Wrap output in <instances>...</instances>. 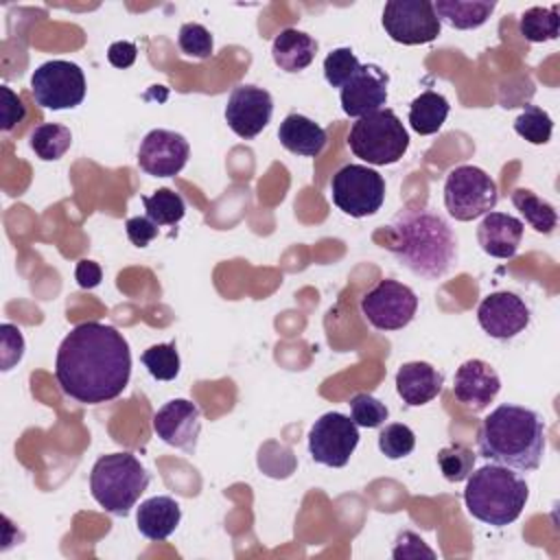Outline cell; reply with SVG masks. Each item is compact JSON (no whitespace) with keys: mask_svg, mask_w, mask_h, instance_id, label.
<instances>
[{"mask_svg":"<svg viewBox=\"0 0 560 560\" xmlns=\"http://www.w3.org/2000/svg\"><path fill=\"white\" fill-rule=\"evenodd\" d=\"M359 59L352 48H335L324 59V79L332 88H343L346 81L359 70Z\"/></svg>","mask_w":560,"mask_h":560,"instance_id":"obj_35","label":"cell"},{"mask_svg":"<svg viewBox=\"0 0 560 560\" xmlns=\"http://www.w3.org/2000/svg\"><path fill=\"white\" fill-rule=\"evenodd\" d=\"M348 147L368 164H396L409 149V133L396 112L383 107L357 118L348 133Z\"/></svg>","mask_w":560,"mask_h":560,"instance_id":"obj_6","label":"cell"},{"mask_svg":"<svg viewBox=\"0 0 560 560\" xmlns=\"http://www.w3.org/2000/svg\"><path fill=\"white\" fill-rule=\"evenodd\" d=\"M317 48V42L308 33L298 28H284L273 37L271 57L280 70L300 72L313 63Z\"/></svg>","mask_w":560,"mask_h":560,"instance_id":"obj_23","label":"cell"},{"mask_svg":"<svg viewBox=\"0 0 560 560\" xmlns=\"http://www.w3.org/2000/svg\"><path fill=\"white\" fill-rule=\"evenodd\" d=\"M529 499L523 477L501 464H486L468 475L464 505L468 514L486 525L505 527L514 523Z\"/></svg>","mask_w":560,"mask_h":560,"instance_id":"obj_4","label":"cell"},{"mask_svg":"<svg viewBox=\"0 0 560 560\" xmlns=\"http://www.w3.org/2000/svg\"><path fill=\"white\" fill-rule=\"evenodd\" d=\"M55 378L61 392L77 402L101 405L114 400L131 378L127 339L109 324H77L59 343Z\"/></svg>","mask_w":560,"mask_h":560,"instance_id":"obj_1","label":"cell"},{"mask_svg":"<svg viewBox=\"0 0 560 560\" xmlns=\"http://www.w3.org/2000/svg\"><path fill=\"white\" fill-rule=\"evenodd\" d=\"M182 521V508L171 497H151L136 512L138 532L149 540H166Z\"/></svg>","mask_w":560,"mask_h":560,"instance_id":"obj_22","label":"cell"},{"mask_svg":"<svg viewBox=\"0 0 560 560\" xmlns=\"http://www.w3.org/2000/svg\"><path fill=\"white\" fill-rule=\"evenodd\" d=\"M392 556L396 560H405V558H420V556H427V558H435V551L429 549L424 545V540L420 536H416L413 532H400L396 536V545L392 549Z\"/></svg>","mask_w":560,"mask_h":560,"instance_id":"obj_38","label":"cell"},{"mask_svg":"<svg viewBox=\"0 0 560 560\" xmlns=\"http://www.w3.org/2000/svg\"><path fill=\"white\" fill-rule=\"evenodd\" d=\"M0 92H2V131H11L18 122L24 120L26 107L9 85H2Z\"/></svg>","mask_w":560,"mask_h":560,"instance_id":"obj_39","label":"cell"},{"mask_svg":"<svg viewBox=\"0 0 560 560\" xmlns=\"http://www.w3.org/2000/svg\"><path fill=\"white\" fill-rule=\"evenodd\" d=\"M475 459L477 455L464 444H451L438 451V468L442 477L451 483L466 481L475 468Z\"/></svg>","mask_w":560,"mask_h":560,"instance_id":"obj_31","label":"cell"},{"mask_svg":"<svg viewBox=\"0 0 560 560\" xmlns=\"http://www.w3.org/2000/svg\"><path fill=\"white\" fill-rule=\"evenodd\" d=\"M389 74L376 63H361L339 92L341 109L350 118H361L378 112L387 103Z\"/></svg>","mask_w":560,"mask_h":560,"instance_id":"obj_15","label":"cell"},{"mask_svg":"<svg viewBox=\"0 0 560 560\" xmlns=\"http://www.w3.org/2000/svg\"><path fill=\"white\" fill-rule=\"evenodd\" d=\"M177 46L184 55L188 57H195V59H208L212 55V48H214V42H212V35L210 31L199 24V22H186L182 24L179 28V35H177Z\"/></svg>","mask_w":560,"mask_h":560,"instance_id":"obj_36","label":"cell"},{"mask_svg":"<svg viewBox=\"0 0 560 560\" xmlns=\"http://www.w3.org/2000/svg\"><path fill=\"white\" fill-rule=\"evenodd\" d=\"M529 306L512 291L488 293L477 306V322L486 335L499 341L514 339L529 326Z\"/></svg>","mask_w":560,"mask_h":560,"instance_id":"obj_14","label":"cell"},{"mask_svg":"<svg viewBox=\"0 0 560 560\" xmlns=\"http://www.w3.org/2000/svg\"><path fill=\"white\" fill-rule=\"evenodd\" d=\"M479 455L512 470H536L542 462L547 438L542 418L521 405H499L483 418L477 433Z\"/></svg>","mask_w":560,"mask_h":560,"instance_id":"obj_3","label":"cell"},{"mask_svg":"<svg viewBox=\"0 0 560 560\" xmlns=\"http://www.w3.org/2000/svg\"><path fill=\"white\" fill-rule=\"evenodd\" d=\"M385 247L405 269L424 280L444 278L457 262L453 228L442 214L424 206L405 208L392 219Z\"/></svg>","mask_w":560,"mask_h":560,"instance_id":"obj_2","label":"cell"},{"mask_svg":"<svg viewBox=\"0 0 560 560\" xmlns=\"http://www.w3.org/2000/svg\"><path fill=\"white\" fill-rule=\"evenodd\" d=\"M127 236L136 247H147L158 236V225L149 217H131L125 223Z\"/></svg>","mask_w":560,"mask_h":560,"instance_id":"obj_40","label":"cell"},{"mask_svg":"<svg viewBox=\"0 0 560 560\" xmlns=\"http://www.w3.org/2000/svg\"><path fill=\"white\" fill-rule=\"evenodd\" d=\"M278 140L280 144L295 153V155H304V158H317L326 142L328 136L324 131V127H319L315 120H311L304 114H289L284 116V120L278 127Z\"/></svg>","mask_w":560,"mask_h":560,"instance_id":"obj_21","label":"cell"},{"mask_svg":"<svg viewBox=\"0 0 560 560\" xmlns=\"http://www.w3.org/2000/svg\"><path fill=\"white\" fill-rule=\"evenodd\" d=\"M72 144V133L66 125L57 122H42L31 133V149L44 162H55L66 155Z\"/></svg>","mask_w":560,"mask_h":560,"instance_id":"obj_27","label":"cell"},{"mask_svg":"<svg viewBox=\"0 0 560 560\" xmlns=\"http://www.w3.org/2000/svg\"><path fill=\"white\" fill-rule=\"evenodd\" d=\"M359 444V427L352 418L328 411L308 431V453L313 462L328 468H343Z\"/></svg>","mask_w":560,"mask_h":560,"instance_id":"obj_12","label":"cell"},{"mask_svg":"<svg viewBox=\"0 0 560 560\" xmlns=\"http://www.w3.org/2000/svg\"><path fill=\"white\" fill-rule=\"evenodd\" d=\"M190 155L188 140L168 129H151L138 149V166L153 177L177 175Z\"/></svg>","mask_w":560,"mask_h":560,"instance_id":"obj_16","label":"cell"},{"mask_svg":"<svg viewBox=\"0 0 560 560\" xmlns=\"http://www.w3.org/2000/svg\"><path fill=\"white\" fill-rule=\"evenodd\" d=\"M155 435L186 453H195L201 431V409L186 398H173L153 413Z\"/></svg>","mask_w":560,"mask_h":560,"instance_id":"obj_17","label":"cell"},{"mask_svg":"<svg viewBox=\"0 0 560 560\" xmlns=\"http://www.w3.org/2000/svg\"><path fill=\"white\" fill-rule=\"evenodd\" d=\"M501 378L483 359H468L455 370L453 394L470 411H483L499 394Z\"/></svg>","mask_w":560,"mask_h":560,"instance_id":"obj_18","label":"cell"},{"mask_svg":"<svg viewBox=\"0 0 560 560\" xmlns=\"http://www.w3.org/2000/svg\"><path fill=\"white\" fill-rule=\"evenodd\" d=\"M525 232V223L505 212H488L477 225V243L492 258H514Z\"/></svg>","mask_w":560,"mask_h":560,"instance_id":"obj_19","label":"cell"},{"mask_svg":"<svg viewBox=\"0 0 560 560\" xmlns=\"http://www.w3.org/2000/svg\"><path fill=\"white\" fill-rule=\"evenodd\" d=\"M332 203L348 217L376 214L385 201V179L370 166L346 164L330 179Z\"/></svg>","mask_w":560,"mask_h":560,"instance_id":"obj_8","label":"cell"},{"mask_svg":"<svg viewBox=\"0 0 560 560\" xmlns=\"http://www.w3.org/2000/svg\"><path fill=\"white\" fill-rule=\"evenodd\" d=\"M514 131L529 144H547L553 131V120L542 107L525 105L514 120Z\"/></svg>","mask_w":560,"mask_h":560,"instance_id":"obj_30","label":"cell"},{"mask_svg":"<svg viewBox=\"0 0 560 560\" xmlns=\"http://www.w3.org/2000/svg\"><path fill=\"white\" fill-rule=\"evenodd\" d=\"M31 92L44 109H74L85 98L83 70L66 59H52L35 68L31 77Z\"/></svg>","mask_w":560,"mask_h":560,"instance_id":"obj_9","label":"cell"},{"mask_svg":"<svg viewBox=\"0 0 560 560\" xmlns=\"http://www.w3.org/2000/svg\"><path fill=\"white\" fill-rule=\"evenodd\" d=\"M444 385V374L427 361L402 363L396 372V392L407 407L431 402Z\"/></svg>","mask_w":560,"mask_h":560,"instance_id":"obj_20","label":"cell"},{"mask_svg":"<svg viewBox=\"0 0 560 560\" xmlns=\"http://www.w3.org/2000/svg\"><path fill=\"white\" fill-rule=\"evenodd\" d=\"M499 190L494 179L479 166H455L444 179V206L455 221H472L494 210Z\"/></svg>","mask_w":560,"mask_h":560,"instance_id":"obj_7","label":"cell"},{"mask_svg":"<svg viewBox=\"0 0 560 560\" xmlns=\"http://www.w3.org/2000/svg\"><path fill=\"white\" fill-rule=\"evenodd\" d=\"M0 335H2V370L9 372L24 357V337L20 328L13 324H2Z\"/></svg>","mask_w":560,"mask_h":560,"instance_id":"obj_37","label":"cell"},{"mask_svg":"<svg viewBox=\"0 0 560 560\" xmlns=\"http://www.w3.org/2000/svg\"><path fill=\"white\" fill-rule=\"evenodd\" d=\"M558 4L549 7V9H542V7H532L527 9L523 15H521V35L527 39V42H534V44H540V42H551L558 37V24H560V18H558Z\"/></svg>","mask_w":560,"mask_h":560,"instance_id":"obj_29","label":"cell"},{"mask_svg":"<svg viewBox=\"0 0 560 560\" xmlns=\"http://www.w3.org/2000/svg\"><path fill=\"white\" fill-rule=\"evenodd\" d=\"M418 311V295L411 287L385 278L361 298V313L376 330H400Z\"/></svg>","mask_w":560,"mask_h":560,"instance_id":"obj_11","label":"cell"},{"mask_svg":"<svg viewBox=\"0 0 560 560\" xmlns=\"http://www.w3.org/2000/svg\"><path fill=\"white\" fill-rule=\"evenodd\" d=\"M74 278L81 289H94L103 280V271L94 260H79L74 269Z\"/></svg>","mask_w":560,"mask_h":560,"instance_id":"obj_42","label":"cell"},{"mask_svg":"<svg viewBox=\"0 0 560 560\" xmlns=\"http://www.w3.org/2000/svg\"><path fill=\"white\" fill-rule=\"evenodd\" d=\"M350 418L357 427L378 429L389 418V409L385 407V402H381L372 394L361 392V394H354L350 400Z\"/></svg>","mask_w":560,"mask_h":560,"instance_id":"obj_34","label":"cell"},{"mask_svg":"<svg viewBox=\"0 0 560 560\" xmlns=\"http://www.w3.org/2000/svg\"><path fill=\"white\" fill-rule=\"evenodd\" d=\"M497 2L494 0H438L433 2V9L446 24L459 31L479 28L488 22L492 15Z\"/></svg>","mask_w":560,"mask_h":560,"instance_id":"obj_24","label":"cell"},{"mask_svg":"<svg viewBox=\"0 0 560 560\" xmlns=\"http://www.w3.org/2000/svg\"><path fill=\"white\" fill-rule=\"evenodd\" d=\"M138 57V48L133 42H114L109 48H107V61L114 66V68H129Z\"/></svg>","mask_w":560,"mask_h":560,"instance_id":"obj_41","label":"cell"},{"mask_svg":"<svg viewBox=\"0 0 560 560\" xmlns=\"http://www.w3.org/2000/svg\"><path fill=\"white\" fill-rule=\"evenodd\" d=\"M413 448H416V433L402 422H392L378 433V451L387 459H402Z\"/></svg>","mask_w":560,"mask_h":560,"instance_id":"obj_33","label":"cell"},{"mask_svg":"<svg viewBox=\"0 0 560 560\" xmlns=\"http://www.w3.org/2000/svg\"><path fill=\"white\" fill-rule=\"evenodd\" d=\"M512 203L523 214L525 223H529V228H534L538 234H551L553 228L558 225L556 208L549 201L534 195L529 188L512 190Z\"/></svg>","mask_w":560,"mask_h":560,"instance_id":"obj_26","label":"cell"},{"mask_svg":"<svg viewBox=\"0 0 560 560\" xmlns=\"http://www.w3.org/2000/svg\"><path fill=\"white\" fill-rule=\"evenodd\" d=\"M273 98L265 88L258 85H236L225 105V122L228 127L245 140L256 138L271 120Z\"/></svg>","mask_w":560,"mask_h":560,"instance_id":"obj_13","label":"cell"},{"mask_svg":"<svg viewBox=\"0 0 560 560\" xmlns=\"http://www.w3.org/2000/svg\"><path fill=\"white\" fill-rule=\"evenodd\" d=\"M381 22L389 39L402 46L429 44L442 31L431 0H389L383 7Z\"/></svg>","mask_w":560,"mask_h":560,"instance_id":"obj_10","label":"cell"},{"mask_svg":"<svg viewBox=\"0 0 560 560\" xmlns=\"http://www.w3.org/2000/svg\"><path fill=\"white\" fill-rule=\"evenodd\" d=\"M448 112H451V105L446 96H442L440 92L427 90L420 96H416L409 105V127L420 136L438 133L446 122Z\"/></svg>","mask_w":560,"mask_h":560,"instance_id":"obj_25","label":"cell"},{"mask_svg":"<svg viewBox=\"0 0 560 560\" xmlns=\"http://www.w3.org/2000/svg\"><path fill=\"white\" fill-rule=\"evenodd\" d=\"M147 217L155 225H175L184 219L186 214V203L184 197L171 188H158L153 195L142 197Z\"/></svg>","mask_w":560,"mask_h":560,"instance_id":"obj_28","label":"cell"},{"mask_svg":"<svg viewBox=\"0 0 560 560\" xmlns=\"http://www.w3.org/2000/svg\"><path fill=\"white\" fill-rule=\"evenodd\" d=\"M140 361L155 381H173L179 374V354L175 341L147 348Z\"/></svg>","mask_w":560,"mask_h":560,"instance_id":"obj_32","label":"cell"},{"mask_svg":"<svg viewBox=\"0 0 560 560\" xmlns=\"http://www.w3.org/2000/svg\"><path fill=\"white\" fill-rule=\"evenodd\" d=\"M149 486V472L131 453L101 455L90 472L94 501L114 516H127Z\"/></svg>","mask_w":560,"mask_h":560,"instance_id":"obj_5","label":"cell"}]
</instances>
